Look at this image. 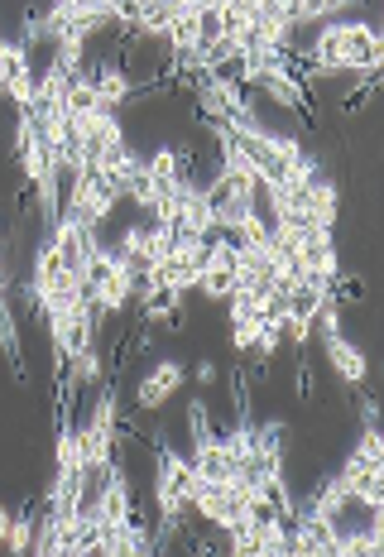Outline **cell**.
<instances>
[{"label": "cell", "instance_id": "obj_6", "mask_svg": "<svg viewBox=\"0 0 384 557\" xmlns=\"http://www.w3.org/2000/svg\"><path fill=\"white\" fill-rule=\"evenodd\" d=\"M255 92H264L269 101H279L284 111H298V116L308 111V87H303L298 77L288 73V68H274V73H264Z\"/></svg>", "mask_w": 384, "mask_h": 557}, {"label": "cell", "instance_id": "obj_5", "mask_svg": "<svg viewBox=\"0 0 384 557\" xmlns=\"http://www.w3.org/2000/svg\"><path fill=\"white\" fill-rule=\"evenodd\" d=\"M322 351H327L332 370L346 380V385H365V380H370V365H365V356H360V346H351L341 332H336V337H322Z\"/></svg>", "mask_w": 384, "mask_h": 557}, {"label": "cell", "instance_id": "obj_13", "mask_svg": "<svg viewBox=\"0 0 384 557\" xmlns=\"http://www.w3.org/2000/svg\"><path fill=\"white\" fill-rule=\"evenodd\" d=\"M34 529H39V514H34V509L15 514V519H10V533H5V553H15V557L34 553Z\"/></svg>", "mask_w": 384, "mask_h": 557}, {"label": "cell", "instance_id": "obj_11", "mask_svg": "<svg viewBox=\"0 0 384 557\" xmlns=\"http://www.w3.org/2000/svg\"><path fill=\"white\" fill-rule=\"evenodd\" d=\"M183 293L173 289H144V322H178Z\"/></svg>", "mask_w": 384, "mask_h": 557}, {"label": "cell", "instance_id": "obj_7", "mask_svg": "<svg viewBox=\"0 0 384 557\" xmlns=\"http://www.w3.org/2000/svg\"><path fill=\"white\" fill-rule=\"evenodd\" d=\"M135 289H140V284H135V274H130L125 265H116L106 279H101V284H96V293H92L96 313H120V308L135 298Z\"/></svg>", "mask_w": 384, "mask_h": 557}, {"label": "cell", "instance_id": "obj_15", "mask_svg": "<svg viewBox=\"0 0 384 557\" xmlns=\"http://www.w3.org/2000/svg\"><path fill=\"white\" fill-rule=\"evenodd\" d=\"M0 346H5V361L15 365V375L24 380V361H20V327H15V313H10V303L0 298Z\"/></svg>", "mask_w": 384, "mask_h": 557}, {"label": "cell", "instance_id": "obj_8", "mask_svg": "<svg viewBox=\"0 0 384 557\" xmlns=\"http://www.w3.org/2000/svg\"><path fill=\"white\" fill-rule=\"evenodd\" d=\"M63 111H68V121H87V116L101 111L96 82L87 73H68V82H63Z\"/></svg>", "mask_w": 384, "mask_h": 557}, {"label": "cell", "instance_id": "obj_18", "mask_svg": "<svg viewBox=\"0 0 384 557\" xmlns=\"http://www.w3.org/2000/svg\"><path fill=\"white\" fill-rule=\"evenodd\" d=\"M260 317H231V346L236 351H255V337H260Z\"/></svg>", "mask_w": 384, "mask_h": 557}, {"label": "cell", "instance_id": "obj_19", "mask_svg": "<svg viewBox=\"0 0 384 557\" xmlns=\"http://www.w3.org/2000/svg\"><path fill=\"white\" fill-rule=\"evenodd\" d=\"M360 423H365V428H380V404H375L370 394H360Z\"/></svg>", "mask_w": 384, "mask_h": 557}, {"label": "cell", "instance_id": "obj_12", "mask_svg": "<svg viewBox=\"0 0 384 557\" xmlns=\"http://www.w3.org/2000/svg\"><path fill=\"white\" fill-rule=\"evenodd\" d=\"M63 370H68V385H63L68 394H72V389H82V385H96V380H101V356H96V346L77 351Z\"/></svg>", "mask_w": 384, "mask_h": 557}, {"label": "cell", "instance_id": "obj_9", "mask_svg": "<svg viewBox=\"0 0 384 557\" xmlns=\"http://www.w3.org/2000/svg\"><path fill=\"white\" fill-rule=\"evenodd\" d=\"M92 82H96V97H101V111H116L120 101L135 92V82L125 77V68H120V63H106V68H101Z\"/></svg>", "mask_w": 384, "mask_h": 557}, {"label": "cell", "instance_id": "obj_22", "mask_svg": "<svg viewBox=\"0 0 384 557\" xmlns=\"http://www.w3.org/2000/svg\"><path fill=\"white\" fill-rule=\"evenodd\" d=\"M0 97H5V92H0Z\"/></svg>", "mask_w": 384, "mask_h": 557}, {"label": "cell", "instance_id": "obj_10", "mask_svg": "<svg viewBox=\"0 0 384 557\" xmlns=\"http://www.w3.org/2000/svg\"><path fill=\"white\" fill-rule=\"evenodd\" d=\"M197 289L207 293L212 303H226V298H231V289H236V269H226V265H202V269H197Z\"/></svg>", "mask_w": 384, "mask_h": 557}, {"label": "cell", "instance_id": "obj_2", "mask_svg": "<svg viewBox=\"0 0 384 557\" xmlns=\"http://www.w3.org/2000/svg\"><path fill=\"white\" fill-rule=\"evenodd\" d=\"M188 423H192V471H197V481H231L236 476V457L226 452V442L221 433H212V423H207V404L202 399H192L188 409Z\"/></svg>", "mask_w": 384, "mask_h": 557}, {"label": "cell", "instance_id": "obj_21", "mask_svg": "<svg viewBox=\"0 0 384 557\" xmlns=\"http://www.w3.org/2000/svg\"><path fill=\"white\" fill-rule=\"evenodd\" d=\"M10 519H15V514H10V509L0 505V548H5V533H10Z\"/></svg>", "mask_w": 384, "mask_h": 557}, {"label": "cell", "instance_id": "obj_1", "mask_svg": "<svg viewBox=\"0 0 384 557\" xmlns=\"http://www.w3.org/2000/svg\"><path fill=\"white\" fill-rule=\"evenodd\" d=\"M154 452H159V471H154V505L164 514V529L154 533V543H164L168 533L178 529V519H188L192 509V485H197V471H192L188 457H178L173 447H168L164 437L154 442Z\"/></svg>", "mask_w": 384, "mask_h": 557}, {"label": "cell", "instance_id": "obj_17", "mask_svg": "<svg viewBox=\"0 0 384 557\" xmlns=\"http://www.w3.org/2000/svg\"><path fill=\"white\" fill-rule=\"evenodd\" d=\"M356 461H370V466H384V433L380 428H360V442L356 452H351Z\"/></svg>", "mask_w": 384, "mask_h": 557}, {"label": "cell", "instance_id": "obj_20", "mask_svg": "<svg viewBox=\"0 0 384 557\" xmlns=\"http://www.w3.org/2000/svg\"><path fill=\"white\" fill-rule=\"evenodd\" d=\"M197 385H216V365H212V361L197 365Z\"/></svg>", "mask_w": 384, "mask_h": 557}, {"label": "cell", "instance_id": "obj_14", "mask_svg": "<svg viewBox=\"0 0 384 557\" xmlns=\"http://www.w3.org/2000/svg\"><path fill=\"white\" fill-rule=\"evenodd\" d=\"M68 269H63V255L53 250V241L39 245V255H34V284L29 289H48V284H58Z\"/></svg>", "mask_w": 384, "mask_h": 557}, {"label": "cell", "instance_id": "obj_3", "mask_svg": "<svg viewBox=\"0 0 384 557\" xmlns=\"http://www.w3.org/2000/svg\"><path fill=\"white\" fill-rule=\"evenodd\" d=\"M336 476H341V485H346L351 505H365V509L384 505V466H370V461L346 457V466H341Z\"/></svg>", "mask_w": 384, "mask_h": 557}, {"label": "cell", "instance_id": "obj_16", "mask_svg": "<svg viewBox=\"0 0 384 557\" xmlns=\"http://www.w3.org/2000/svg\"><path fill=\"white\" fill-rule=\"evenodd\" d=\"M312 509H322V514H332V519H341V509L351 505V495H346V485H341V476H332V481L317 485V495L308 500Z\"/></svg>", "mask_w": 384, "mask_h": 557}, {"label": "cell", "instance_id": "obj_4", "mask_svg": "<svg viewBox=\"0 0 384 557\" xmlns=\"http://www.w3.org/2000/svg\"><path fill=\"white\" fill-rule=\"evenodd\" d=\"M183 380H188V365H183V361H159L140 380V389H135V404H140V409H164L168 399L183 389Z\"/></svg>", "mask_w": 384, "mask_h": 557}]
</instances>
